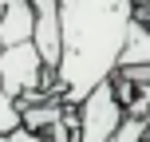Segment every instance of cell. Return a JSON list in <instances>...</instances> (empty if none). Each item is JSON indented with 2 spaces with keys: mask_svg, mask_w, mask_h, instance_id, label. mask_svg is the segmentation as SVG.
Here are the masks:
<instances>
[{
  "mask_svg": "<svg viewBox=\"0 0 150 142\" xmlns=\"http://www.w3.org/2000/svg\"><path fill=\"white\" fill-rule=\"evenodd\" d=\"M146 138H150V122L134 119V114H127V122H122L119 134H115V142H146Z\"/></svg>",
  "mask_w": 150,
  "mask_h": 142,
  "instance_id": "obj_6",
  "label": "cell"
},
{
  "mask_svg": "<svg viewBox=\"0 0 150 142\" xmlns=\"http://www.w3.org/2000/svg\"><path fill=\"white\" fill-rule=\"evenodd\" d=\"M36 44V8L32 0H12L8 12L0 16V47Z\"/></svg>",
  "mask_w": 150,
  "mask_h": 142,
  "instance_id": "obj_4",
  "label": "cell"
},
{
  "mask_svg": "<svg viewBox=\"0 0 150 142\" xmlns=\"http://www.w3.org/2000/svg\"><path fill=\"white\" fill-rule=\"evenodd\" d=\"M122 122H127V107L115 95V83L107 79L75 107V142H115Z\"/></svg>",
  "mask_w": 150,
  "mask_h": 142,
  "instance_id": "obj_3",
  "label": "cell"
},
{
  "mask_svg": "<svg viewBox=\"0 0 150 142\" xmlns=\"http://www.w3.org/2000/svg\"><path fill=\"white\" fill-rule=\"evenodd\" d=\"M0 142H47V134H36V130H28V126H16V130H8V134H0Z\"/></svg>",
  "mask_w": 150,
  "mask_h": 142,
  "instance_id": "obj_7",
  "label": "cell"
},
{
  "mask_svg": "<svg viewBox=\"0 0 150 142\" xmlns=\"http://www.w3.org/2000/svg\"><path fill=\"white\" fill-rule=\"evenodd\" d=\"M138 63H150V24L142 20L130 24L127 47H122V67H138Z\"/></svg>",
  "mask_w": 150,
  "mask_h": 142,
  "instance_id": "obj_5",
  "label": "cell"
},
{
  "mask_svg": "<svg viewBox=\"0 0 150 142\" xmlns=\"http://www.w3.org/2000/svg\"><path fill=\"white\" fill-rule=\"evenodd\" d=\"M0 87L16 103H28L36 95H52V67L44 63V52L36 44L4 47L0 52Z\"/></svg>",
  "mask_w": 150,
  "mask_h": 142,
  "instance_id": "obj_2",
  "label": "cell"
},
{
  "mask_svg": "<svg viewBox=\"0 0 150 142\" xmlns=\"http://www.w3.org/2000/svg\"><path fill=\"white\" fill-rule=\"evenodd\" d=\"M134 87H150V63H138V67H119Z\"/></svg>",
  "mask_w": 150,
  "mask_h": 142,
  "instance_id": "obj_8",
  "label": "cell"
},
{
  "mask_svg": "<svg viewBox=\"0 0 150 142\" xmlns=\"http://www.w3.org/2000/svg\"><path fill=\"white\" fill-rule=\"evenodd\" d=\"M146 142H150V138H146Z\"/></svg>",
  "mask_w": 150,
  "mask_h": 142,
  "instance_id": "obj_12",
  "label": "cell"
},
{
  "mask_svg": "<svg viewBox=\"0 0 150 142\" xmlns=\"http://www.w3.org/2000/svg\"><path fill=\"white\" fill-rule=\"evenodd\" d=\"M0 52H4V47H0Z\"/></svg>",
  "mask_w": 150,
  "mask_h": 142,
  "instance_id": "obj_11",
  "label": "cell"
},
{
  "mask_svg": "<svg viewBox=\"0 0 150 142\" xmlns=\"http://www.w3.org/2000/svg\"><path fill=\"white\" fill-rule=\"evenodd\" d=\"M138 20V0H59L63 55L52 75V95L79 107L122 67L130 24Z\"/></svg>",
  "mask_w": 150,
  "mask_h": 142,
  "instance_id": "obj_1",
  "label": "cell"
},
{
  "mask_svg": "<svg viewBox=\"0 0 150 142\" xmlns=\"http://www.w3.org/2000/svg\"><path fill=\"white\" fill-rule=\"evenodd\" d=\"M8 4H12V0H0V16H4V12H8Z\"/></svg>",
  "mask_w": 150,
  "mask_h": 142,
  "instance_id": "obj_10",
  "label": "cell"
},
{
  "mask_svg": "<svg viewBox=\"0 0 150 142\" xmlns=\"http://www.w3.org/2000/svg\"><path fill=\"white\" fill-rule=\"evenodd\" d=\"M138 20L150 24V0H138Z\"/></svg>",
  "mask_w": 150,
  "mask_h": 142,
  "instance_id": "obj_9",
  "label": "cell"
}]
</instances>
